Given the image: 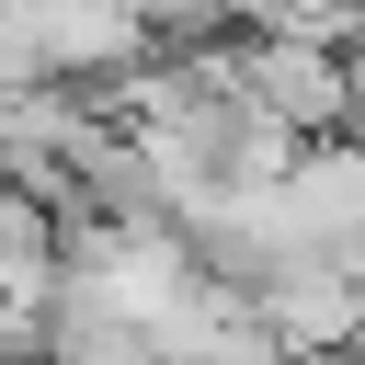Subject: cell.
I'll list each match as a JSON object with an SVG mask.
<instances>
[{"label":"cell","mask_w":365,"mask_h":365,"mask_svg":"<svg viewBox=\"0 0 365 365\" xmlns=\"http://www.w3.org/2000/svg\"><path fill=\"white\" fill-rule=\"evenodd\" d=\"M354 354H365V342H354Z\"/></svg>","instance_id":"obj_2"},{"label":"cell","mask_w":365,"mask_h":365,"mask_svg":"<svg viewBox=\"0 0 365 365\" xmlns=\"http://www.w3.org/2000/svg\"><path fill=\"white\" fill-rule=\"evenodd\" d=\"M228 91H240L251 114H274L297 148L354 137V68H342V46H308V34H228Z\"/></svg>","instance_id":"obj_1"}]
</instances>
